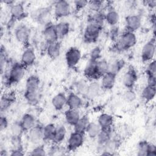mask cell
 <instances>
[{"label": "cell", "mask_w": 156, "mask_h": 156, "mask_svg": "<svg viewBox=\"0 0 156 156\" xmlns=\"http://www.w3.org/2000/svg\"><path fill=\"white\" fill-rule=\"evenodd\" d=\"M136 41L137 38L135 33L126 30L121 34L118 40L115 42L113 50L116 52L126 51L133 48Z\"/></svg>", "instance_id": "obj_1"}, {"label": "cell", "mask_w": 156, "mask_h": 156, "mask_svg": "<svg viewBox=\"0 0 156 156\" xmlns=\"http://www.w3.org/2000/svg\"><path fill=\"white\" fill-rule=\"evenodd\" d=\"M26 67L21 62H15L12 65L10 70L4 74L5 83L8 85H12L18 83L24 77L25 75Z\"/></svg>", "instance_id": "obj_2"}, {"label": "cell", "mask_w": 156, "mask_h": 156, "mask_svg": "<svg viewBox=\"0 0 156 156\" xmlns=\"http://www.w3.org/2000/svg\"><path fill=\"white\" fill-rule=\"evenodd\" d=\"M52 13L53 9L47 6L35 9L31 12L30 16L35 23L44 27L51 23V19Z\"/></svg>", "instance_id": "obj_3"}, {"label": "cell", "mask_w": 156, "mask_h": 156, "mask_svg": "<svg viewBox=\"0 0 156 156\" xmlns=\"http://www.w3.org/2000/svg\"><path fill=\"white\" fill-rule=\"evenodd\" d=\"M71 9L69 2L65 0L57 1L54 4L53 15L57 20L64 18L71 14Z\"/></svg>", "instance_id": "obj_4"}, {"label": "cell", "mask_w": 156, "mask_h": 156, "mask_svg": "<svg viewBox=\"0 0 156 156\" xmlns=\"http://www.w3.org/2000/svg\"><path fill=\"white\" fill-rule=\"evenodd\" d=\"M31 34V30L30 27L26 24L21 23L18 24L14 30V37L16 40L25 45L26 47L28 46V43L30 40Z\"/></svg>", "instance_id": "obj_5"}, {"label": "cell", "mask_w": 156, "mask_h": 156, "mask_svg": "<svg viewBox=\"0 0 156 156\" xmlns=\"http://www.w3.org/2000/svg\"><path fill=\"white\" fill-rule=\"evenodd\" d=\"M102 27L91 23H88L86 26L83 38L85 42L87 43H94L98 39Z\"/></svg>", "instance_id": "obj_6"}, {"label": "cell", "mask_w": 156, "mask_h": 156, "mask_svg": "<svg viewBox=\"0 0 156 156\" xmlns=\"http://www.w3.org/2000/svg\"><path fill=\"white\" fill-rule=\"evenodd\" d=\"M155 37H153L143 46L141 51V58L143 62L148 63L154 59L155 54Z\"/></svg>", "instance_id": "obj_7"}, {"label": "cell", "mask_w": 156, "mask_h": 156, "mask_svg": "<svg viewBox=\"0 0 156 156\" xmlns=\"http://www.w3.org/2000/svg\"><path fill=\"white\" fill-rule=\"evenodd\" d=\"M85 141V133L74 131L72 132L67 141V149L70 151H74L80 147Z\"/></svg>", "instance_id": "obj_8"}, {"label": "cell", "mask_w": 156, "mask_h": 156, "mask_svg": "<svg viewBox=\"0 0 156 156\" xmlns=\"http://www.w3.org/2000/svg\"><path fill=\"white\" fill-rule=\"evenodd\" d=\"M81 57V52L76 47L69 48L65 53L66 63L69 68L75 67L79 63Z\"/></svg>", "instance_id": "obj_9"}, {"label": "cell", "mask_w": 156, "mask_h": 156, "mask_svg": "<svg viewBox=\"0 0 156 156\" xmlns=\"http://www.w3.org/2000/svg\"><path fill=\"white\" fill-rule=\"evenodd\" d=\"M43 126L37 123L34 127L29 130L27 132V136L29 142L34 145L39 144L43 140Z\"/></svg>", "instance_id": "obj_10"}, {"label": "cell", "mask_w": 156, "mask_h": 156, "mask_svg": "<svg viewBox=\"0 0 156 156\" xmlns=\"http://www.w3.org/2000/svg\"><path fill=\"white\" fill-rule=\"evenodd\" d=\"M138 80L136 69L132 66H129L122 77V83L126 88H133Z\"/></svg>", "instance_id": "obj_11"}, {"label": "cell", "mask_w": 156, "mask_h": 156, "mask_svg": "<svg viewBox=\"0 0 156 156\" xmlns=\"http://www.w3.org/2000/svg\"><path fill=\"white\" fill-rule=\"evenodd\" d=\"M141 18L139 15L131 14L125 18V26L127 30L134 32L141 27Z\"/></svg>", "instance_id": "obj_12"}, {"label": "cell", "mask_w": 156, "mask_h": 156, "mask_svg": "<svg viewBox=\"0 0 156 156\" xmlns=\"http://www.w3.org/2000/svg\"><path fill=\"white\" fill-rule=\"evenodd\" d=\"M43 36L46 44L58 41V37L55 29V24L50 23L44 27Z\"/></svg>", "instance_id": "obj_13"}, {"label": "cell", "mask_w": 156, "mask_h": 156, "mask_svg": "<svg viewBox=\"0 0 156 156\" xmlns=\"http://www.w3.org/2000/svg\"><path fill=\"white\" fill-rule=\"evenodd\" d=\"M36 60V54L34 49L29 46H26L23 50L21 56V63L26 68L33 65Z\"/></svg>", "instance_id": "obj_14"}, {"label": "cell", "mask_w": 156, "mask_h": 156, "mask_svg": "<svg viewBox=\"0 0 156 156\" xmlns=\"http://www.w3.org/2000/svg\"><path fill=\"white\" fill-rule=\"evenodd\" d=\"M10 18L16 21H20L25 18L26 13L24 4L22 2H15L10 7Z\"/></svg>", "instance_id": "obj_15"}, {"label": "cell", "mask_w": 156, "mask_h": 156, "mask_svg": "<svg viewBox=\"0 0 156 156\" xmlns=\"http://www.w3.org/2000/svg\"><path fill=\"white\" fill-rule=\"evenodd\" d=\"M116 74L110 72L108 71L105 74H104L101 78V86L102 89H104L105 90H110L112 89L116 82Z\"/></svg>", "instance_id": "obj_16"}, {"label": "cell", "mask_w": 156, "mask_h": 156, "mask_svg": "<svg viewBox=\"0 0 156 156\" xmlns=\"http://www.w3.org/2000/svg\"><path fill=\"white\" fill-rule=\"evenodd\" d=\"M84 76L89 79L96 80L99 79L96 68V62L89 60L83 69Z\"/></svg>", "instance_id": "obj_17"}, {"label": "cell", "mask_w": 156, "mask_h": 156, "mask_svg": "<svg viewBox=\"0 0 156 156\" xmlns=\"http://www.w3.org/2000/svg\"><path fill=\"white\" fill-rule=\"evenodd\" d=\"M101 89V83L96 80H93L91 82L88 83L87 91L84 96L88 99H93L99 96Z\"/></svg>", "instance_id": "obj_18"}, {"label": "cell", "mask_w": 156, "mask_h": 156, "mask_svg": "<svg viewBox=\"0 0 156 156\" xmlns=\"http://www.w3.org/2000/svg\"><path fill=\"white\" fill-rule=\"evenodd\" d=\"M66 105L68 108L79 109L83 105V100L77 93H71L67 96Z\"/></svg>", "instance_id": "obj_19"}, {"label": "cell", "mask_w": 156, "mask_h": 156, "mask_svg": "<svg viewBox=\"0 0 156 156\" xmlns=\"http://www.w3.org/2000/svg\"><path fill=\"white\" fill-rule=\"evenodd\" d=\"M67 96L64 93H58L51 99V104L56 110H62L66 105Z\"/></svg>", "instance_id": "obj_20"}, {"label": "cell", "mask_w": 156, "mask_h": 156, "mask_svg": "<svg viewBox=\"0 0 156 156\" xmlns=\"http://www.w3.org/2000/svg\"><path fill=\"white\" fill-rule=\"evenodd\" d=\"M113 136L112 128L101 129L98 135L96 137L97 143L101 148L106 144Z\"/></svg>", "instance_id": "obj_21"}, {"label": "cell", "mask_w": 156, "mask_h": 156, "mask_svg": "<svg viewBox=\"0 0 156 156\" xmlns=\"http://www.w3.org/2000/svg\"><path fill=\"white\" fill-rule=\"evenodd\" d=\"M61 48V43L59 41H57L47 44L45 50L51 58L55 59L60 55Z\"/></svg>", "instance_id": "obj_22"}, {"label": "cell", "mask_w": 156, "mask_h": 156, "mask_svg": "<svg viewBox=\"0 0 156 156\" xmlns=\"http://www.w3.org/2000/svg\"><path fill=\"white\" fill-rule=\"evenodd\" d=\"M20 122L24 132H26L30 130L37 124L35 116L32 114L29 113H24L21 119L20 120Z\"/></svg>", "instance_id": "obj_23"}, {"label": "cell", "mask_w": 156, "mask_h": 156, "mask_svg": "<svg viewBox=\"0 0 156 156\" xmlns=\"http://www.w3.org/2000/svg\"><path fill=\"white\" fill-rule=\"evenodd\" d=\"M80 116L79 109L68 108L65 112V119L66 123L72 126L77 122Z\"/></svg>", "instance_id": "obj_24"}, {"label": "cell", "mask_w": 156, "mask_h": 156, "mask_svg": "<svg viewBox=\"0 0 156 156\" xmlns=\"http://www.w3.org/2000/svg\"><path fill=\"white\" fill-rule=\"evenodd\" d=\"M119 21V15L113 8H110L105 13V21L110 26H116Z\"/></svg>", "instance_id": "obj_25"}, {"label": "cell", "mask_w": 156, "mask_h": 156, "mask_svg": "<svg viewBox=\"0 0 156 156\" xmlns=\"http://www.w3.org/2000/svg\"><path fill=\"white\" fill-rule=\"evenodd\" d=\"M67 134V130L63 124H59L56 126L55 132L52 142L55 144H59L64 141Z\"/></svg>", "instance_id": "obj_26"}, {"label": "cell", "mask_w": 156, "mask_h": 156, "mask_svg": "<svg viewBox=\"0 0 156 156\" xmlns=\"http://www.w3.org/2000/svg\"><path fill=\"white\" fill-rule=\"evenodd\" d=\"M114 119L112 115L103 113H101L98 118V123L101 127V129H105V128H112L113 124Z\"/></svg>", "instance_id": "obj_27"}, {"label": "cell", "mask_w": 156, "mask_h": 156, "mask_svg": "<svg viewBox=\"0 0 156 156\" xmlns=\"http://www.w3.org/2000/svg\"><path fill=\"white\" fill-rule=\"evenodd\" d=\"M15 96L12 93L4 94L1 98L0 107L1 114L5 112L14 102Z\"/></svg>", "instance_id": "obj_28"}, {"label": "cell", "mask_w": 156, "mask_h": 156, "mask_svg": "<svg viewBox=\"0 0 156 156\" xmlns=\"http://www.w3.org/2000/svg\"><path fill=\"white\" fill-rule=\"evenodd\" d=\"M55 27L59 39L66 37L69 34L71 29L69 23L65 21L58 22L55 24Z\"/></svg>", "instance_id": "obj_29"}, {"label": "cell", "mask_w": 156, "mask_h": 156, "mask_svg": "<svg viewBox=\"0 0 156 156\" xmlns=\"http://www.w3.org/2000/svg\"><path fill=\"white\" fill-rule=\"evenodd\" d=\"M40 79L36 75H31L27 77L26 81V90L27 91H39Z\"/></svg>", "instance_id": "obj_30"}, {"label": "cell", "mask_w": 156, "mask_h": 156, "mask_svg": "<svg viewBox=\"0 0 156 156\" xmlns=\"http://www.w3.org/2000/svg\"><path fill=\"white\" fill-rule=\"evenodd\" d=\"M56 126L53 123H49L43 126V140L46 141H52L55 132Z\"/></svg>", "instance_id": "obj_31"}, {"label": "cell", "mask_w": 156, "mask_h": 156, "mask_svg": "<svg viewBox=\"0 0 156 156\" xmlns=\"http://www.w3.org/2000/svg\"><path fill=\"white\" fill-rule=\"evenodd\" d=\"M90 122L88 115H84L81 116L77 122L73 126L74 131L85 133L86 129Z\"/></svg>", "instance_id": "obj_32"}, {"label": "cell", "mask_w": 156, "mask_h": 156, "mask_svg": "<svg viewBox=\"0 0 156 156\" xmlns=\"http://www.w3.org/2000/svg\"><path fill=\"white\" fill-rule=\"evenodd\" d=\"M24 99L30 105L34 106L38 104L40 101L39 91H27L24 92Z\"/></svg>", "instance_id": "obj_33"}, {"label": "cell", "mask_w": 156, "mask_h": 156, "mask_svg": "<svg viewBox=\"0 0 156 156\" xmlns=\"http://www.w3.org/2000/svg\"><path fill=\"white\" fill-rule=\"evenodd\" d=\"M155 94V87L146 85L141 91V98L146 102H149L154 99Z\"/></svg>", "instance_id": "obj_34"}, {"label": "cell", "mask_w": 156, "mask_h": 156, "mask_svg": "<svg viewBox=\"0 0 156 156\" xmlns=\"http://www.w3.org/2000/svg\"><path fill=\"white\" fill-rule=\"evenodd\" d=\"M101 130V127L98 122H90L86 129L85 133H86L90 138L96 139Z\"/></svg>", "instance_id": "obj_35"}, {"label": "cell", "mask_w": 156, "mask_h": 156, "mask_svg": "<svg viewBox=\"0 0 156 156\" xmlns=\"http://www.w3.org/2000/svg\"><path fill=\"white\" fill-rule=\"evenodd\" d=\"M105 22V13L101 11L94 12L89 17L88 22L95 24L100 27H103Z\"/></svg>", "instance_id": "obj_36"}, {"label": "cell", "mask_w": 156, "mask_h": 156, "mask_svg": "<svg viewBox=\"0 0 156 156\" xmlns=\"http://www.w3.org/2000/svg\"><path fill=\"white\" fill-rule=\"evenodd\" d=\"M9 129L11 136H22L24 132L20 121H14L11 124Z\"/></svg>", "instance_id": "obj_37"}, {"label": "cell", "mask_w": 156, "mask_h": 156, "mask_svg": "<svg viewBox=\"0 0 156 156\" xmlns=\"http://www.w3.org/2000/svg\"><path fill=\"white\" fill-rule=\"evenodd\" d=\"M126 62L123 59H117L112 63H109V71L115 74H118L125 66Z\"/></svg>", "instance_id": "obj_38"}, {"label": "cell", "mask_w": 156, "mask_h": 156, "mask_svg": "<svg viewBox=\"0 0 156 156\" xmlns=\"http://www.w3.org/2000/svg\"><path fill=\"white\" fill-rule=\"evenodd\" d=\"M96 68L98 76L101 78L109 71V63L105 59H99L96 62Z\"/></svg>", "instance_id": "obj_39"}, {"label": "cell", "mask_w": 156, "mask_h": 156, "mask_svg": "<svg viewBox=\"0 0 156 156\" xmlns=\"http://www.w3.org/2000/svg\"><path fill=\"white\" fill-rule=\"evenodd\" d=\"M149 143L146 140L140 141L137 146V155L138 156H147Z\"/></svg>", "instance_id": "obj_40"}, {"label": "cell", "mask_w": 156, "mask_h": 156, "mask_svg": "<svg viewBox=\"0 0 156 156\" xmlns=\"http://www.w3.org/2000/svg\"><path fill=\"white\" fill-rule=\"evenodd\" d=\"M88 85V83L84 80H78L75 84V89L77 92L76 93L80 96H84L87 91Z\"/></svg>", "instance_id": "obj_41"}, {"label": "cell", "mask_w": 156, "mask_h": 156, "mask_svg": "<svg viewBox=\"0 0 156 156\" xmlns=\"http://www.w3.org/2000/svg\"><path fill=\"white\" fill-rule=\"evenodd\" d=\"M104 5V2L99 0H93L88 1V6L91 11L94 12H97L101 11V9Z\"/></svg>", "instance_id": "obj_42"}, {"label": "cell", "mask_w": 156, "mask_h": 156, "mask_svg": "<svg viewBox=\"0 0 156 156\" xmlns=\"http://www.w3.org/2000/svg\"><path fill=\"white\" fill-rule=\"evenodd\" d=\"M101 48L99 46L94 47L90 52L89 60L92 61H98L101 56Z\"/></svg>", "instance_id": "obj_43"}, {"label": "cell", "mask_w": 156, "mask_h": 156, "mask_svg": "<svg viewBox=\"0 0 156 156\" xmlns=\"http://www.w3.org/2000/svg\"><path fill=\"white\" fill-rule=\"evenodd\" d=\"M123 98L127 102H133L136 98V94L133 88H127L124 92Z\"/></svg>", "instance_id": "obj_44"}, {"label": "cell", "mask_w": 156, "mask_h": 156, "mask_svg": "<svg viewBox=\"0 0 156 156\" xmlns=\"http://www.w3.org/2000/svg\"><path fill=\"white\" fill-rule=\"evenodd\" d=\"M7 63V54L5 49L2 46H1V52H0V64H1V72L2 74L4 71H5V64Z\"/></svg>", "instance_id": "obj_45"}, {"label": "cell", "mask_w": 156, "mask_h": 156, "mask_svg": "<svg viewBox=\"0 0 156 156\" xmlns=\"http://www.w3.org/2000/svg\"><path fill=\"white\" fill-rule=\"evenodd\" d=\"M120 35L121 34H120V30H119V27L117 25L114 26H111L109 30V37L110 39L114 42H115L118 40Z\"/></svg>", "instance_id": "obj_46"}, {"label": "cell", "mask_w": 156, "mask_h": 156, "mask_svg": "<svg viewBox=\"0 0 156 156\" xmlns=\"http://www.w3.org/2000/svg\"><path fill=\"white\" fill-rule=\"evenodd\" d=\"M30 155H46V151L43 145L37 144L34 147L29 154Z\"/></svg>", "instance_id": "obj_47"}, {"label": "cell", "mask_w": 156, "mask_h": 156, "mask_svg": "<svg viewBox=\"0 0 156 156\" xmlns=\"http://www.w3.org/2000/svg\"><path fill=\"white\" fill-rule=\"evenodd\" d=\"M10 142L12 149H23L22 136H11Z\"/></svg>", "instance_id": "obj_48"}, {"label": "cell", "mask_w": 156, "mask_h": 156, "mask_svg": "<svg viewBox=\"0 0 156 156\" xmlns=\"http://www.w3.org/2000/svg\"><path fill=\"white\" fill-rule=\"evenodd\" d=\"M147 68L146 69V73L147 76H156V62L154 59L152 61L148 62Z\"/></svg>", "instance_id": "obj_49"}, {"label": "cell", "mask_w": 156, "mask_h": 156, "mask_svg": "<svg viewBox=\"0 0 156 156\" xmlns=\"http://www.w3.org/2000/svg\"><path fill=\"white\" fill-rule=\"evenodd\" d=\"M88 1L85 0H77L73 2V5L76 11H80L83 9L85 7L88 6Z\"/></svg>", "instance_id": "obj_50"}, {"label": "cell", "mask_w": 156, "mask_h": 156, "mask_svg": "<svg viewBox=\"0 0 156 156\" xmlns=\"http://www.w3.org/2000/svg\"><path fill=\"white\" fill-rule=\"evenodd\" d=\"M9 126V121L7 118V117L4 115L3 114H1V118H0V129L2 131L5 129H6Z\"/></svg>", "instance_id": "obj_51"}, {"label": "cell", "mask_w": 156, "mask_h": 156, "mask_svg": "<svg viewBox=\"0 0 156 156\" xmlns=\"http://www.w3.org/2000/svg\"><path fill=\"white\" fill-rule=\"evenodd\" d=\"M156 155V146L154 144L150 143L147 156H155Z\"/></svg>", "instance_id": "obj_52"}, {"label": "cell", "mask_w": 156, "mask_h": 156, "mask_svg": "<svg viewBox=\"0 0 156 156\" xmlns=\"http://www.w3.org/2000/svg\"><path fill=\"white\" fill-rule=\"evenodd\" d=\"M24 154V153L23 149H12L11 152L9 154V155L11 156H20L23 155Z\"/></svg>", "instance_id": "obj_53"}, {"label": "cell", "mask_w": 156, "mask_h": 156, "mask_svg": "<svg viewBox=\"0 0 156 156\" xmlns=\"http://www.w3.org/2000/svg\"><path fill=\"white\" fill-rule=\"evenodd\" d=\"M147 85L155 87L156 85V76H147Z\"/></svg>", "instance_id": "obj_54"}, {"label": "cell", "mask_w": 156, "mask_h": 156, "mask_svg": "<svg viewBox=\"0 0 156 156\" xmlns=\"http://www.w3.org/2000/svg\"><path fill=\"white\" fill-rule=\"evenodd\" d=\"M145 4L150 9H154L156 7V1L155 0H148L144 1Z\"/></svg>", "instance_id": "obj_55"}]
</instances>
